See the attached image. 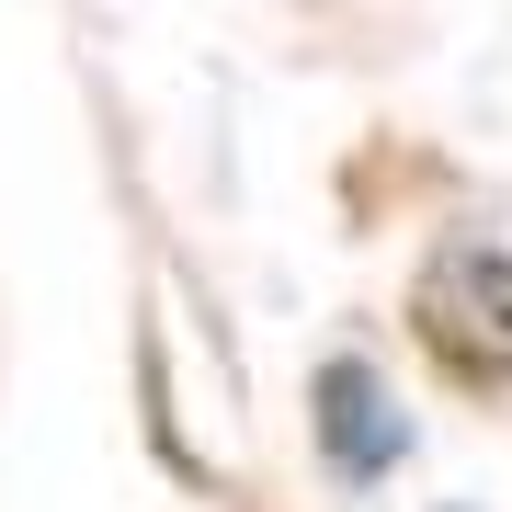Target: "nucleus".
Instances as JSON below:
<instances>
[{
  "label": "nucleus",
  "instance_id": "f03ea898",
  "mask_svg": "<svg viewBox=\"0 0 512 512\" xmlns=\"http://www.w3.org/2000/svg\"><path fill=\"white\" fill-rule=\"evenodd\" d=\"M319 444H330L342 478H376L387 456H399V399H387L365 365H330L319 376Z\"/></svg>",
  "mask_w": 512,
  "mask_h": 512
},
{
  "label": "nucleus",
  "instance_id": "f257e3e1",
  "mask_svg": "<svg viewBox=\"0 0 512 512\" xmlns=\"http://www.w3.org/2000/svg\"><path fill=\"white\" fill-rule=\"evenodd\" d=\"M410 319L433 330V353L456 376H512V251H433L410 285Z\"/></svg>",
  "mask_w": 512,
  "mask_h": 512
}]
</instances>
